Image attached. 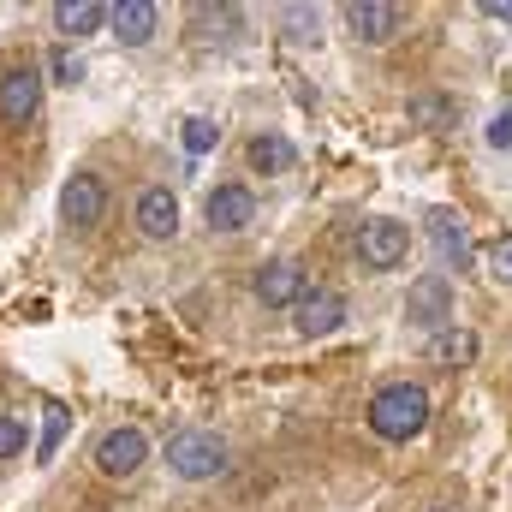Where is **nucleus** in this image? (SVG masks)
<instances>
[{
	"label": "nucleus",
	"mask_w": 512,
	"mask_h": 512,
	"mask_svg": "<svg viewBox=\"0 0 512 512\" xmlns=\"http://www.w3.org/2000/svg\"><path fill=\"white\" fill-rule=\"evenodd\" d=\"M370 429L382 441H417L429 429V393L417 382H387L370 399Z\"/></svg>",
	"instance_id": "obj_1"
},
{
	"label": "nucleus",
	"mask_w": 512,
	"mask_h": 512,
	"mask_svg": "<svg viewBox=\"0 0 512 512\" xmlns=\"http://www.w3.org/2000/svg\"><path fill=\"white\" fill-rule=\"evenodd\" d=\"M161 453H167L173 477H185V483H209L227 471V441L215 429H173Z\"/></svg>",
	"instance_id": "obj_2"
},
{
	"label": "nucleus",
	"mask_w": 512,
	"mask_h": 512,
	"mask_svg": "<svg viewBox=\"0 0 512 512\" xmlns=\"http://www.w3.org/2000/svg\"><path fill=\"white\" fill-rule=\"evenodd\" d=\"M102 215H108V179H102L96 167H78V173L60 185V221H66L72 233H90Z\"/></svg>",
	"instance_id": "obj_3"
},
{
	"label": "nucleus",
	"mask_w": 512,
	"mask_h": 512,
	"mask_svg": "<svg viewBox=\"0 0 512 512\" xmlns=\"http://www.w3.org/2000/svg\"><path fill=\"white\" fill-rule=\"evenodd\" d=\"M36 114H42V72L18 60L0 72V126H36Z\"/></svg>",
	"instance_id": "obj_4"
},
{
	"label": "nucleus",
	"mask_w": 512,
	"mask_h": 512,
	"mask_svg": "<svg viewBox=\"0 0 512 512\" xmlns=\"http://www.w3.org/2000/svg\"><path fill=\"white\" fill-rule=\"evenodd\" d=\"M405 251H411L405 221H393V215H370V221L358 227V256H364V268L387 274V268H399V262H405Z\"/></svg>",
	"instance_id": "obj_5"
},
{
	"label": "nucleus",
	"mask_w": 512,
	"mask_h": 512,
	"mask_svg": "<svg viewBox=\"0 0 512 512\" xmlns=\"http://www.w3.org/2000/svg\"><path fill=\"white\" fill-rule=\"evenodd\" d=\"M405 316H411L417 328H447V322H453V280H447V268L411 280V292H405Z\"/></svg>",
	"instance_id": "obj_6"
},
{
	"label": "nucleus",
	"mask_w": 512,
	"mask_h": 512,
	"mask_svg": "<svg viewBox=\"0 0 512 512\" xmlns=\"http://www.w3.org/2000/svg\"><path fill=\"white\" fill-rule=\"evenodd\" d=\"M423 239H429L435 262H447V268H471V233H465V215H453V209H429V215H423Z\"/></svg>",
	"instance_id": "obj_7"
},
{
	"label": "nucleus",
	"mask_w": 512,
	"mask_h": 512,
	"mask_svg": "<svg viewBox=\"0 0 512 512\" xmlns=\"http://www.w3.org/2000/svg\"><path fill=\"white\" fill-rule=\"evenodd\" d=\"M143 459H149V435L131 429V423L108 429V435L96 441V471H102V477H131Z\"/></svg>",
	"instance_id": "obj_8"
},
{
	"label": "nucleus",
	"mask_w": 512,
	"mask_h": 512,
	"mask_svg": "<svg viewBox=\"0 0 512 512\" xmlns=\"http://www.w3.org/2000/svg\"><path fill=\"white\" fill-rule=\"evenodd\" d=\"M399 24H405V12L393 6V0H352L346 6V30H352V42H393L399 36Z\"/></svg>",
	"instance_id": "obj_9"
},
{
	"label": "nucleus",
	"mask_w": 512,
	"mask_h": 512,
	"mask_svg": "<svg viewBox=\"0 0 512 512\" xmlns=\"http://www.w3.org/2000/svg\"><path fill=\"white\" fill-rule=\"evenodd\" d=\"M292 328L304 340H328L334 328H346V298L340 292H304V304L292 310Z\"/></svg>",
	"instance_id": "obj_10"
},
{
	"label": "nucleus",
	"mask_w": 512,
	"mask_h": 512,
	"mask_svg": "<svg viewBox=\"0 0 512 512\" xmlns=\"http://www.w3.org/2000/svg\"><path fill=\"white\" fill-rule=\"evenodd\" d=\"M251 215H256V197L245 185H215L209 203H203L209 233H239V227H251Z\"/></svg>",
	"instance_id": "obj_11"
},
{
	"label": "nucleus",
	"mask_w": 512,
	"mask_h": 512,
	"mask_svg": "<svg viewBox=\"0 0 512 512\" xmlns=\"http://www.w3.org/2000/svg\"><path fill=\"white\" fill-rule=\"evenodd\" d=\"M137 233L143 239H173L179 233V197L167 185H143L137 191Z\"/></svg>",
	"instance_id": "obj_12"
},
{
	"label": "nucleus",
	"mask_w": 512,
	"mask_h": 512,
	"mask_svg": "<svg viewBox=\"0 0 512 512\" xmlns=\"http://www.w3.org/2000/svg\"><path fill=\"white\" fill-rule=\"evenodd\" d=\"M256 298H262L268 310H298V304H304V268H298V262H268V268L256 274Z\"/></svg>",
	"instance_id": "obj_13"
},
{
	"label": "nucleus",
	"mask_w": 512,
	"mask_h": 512,
	"mask_svg": "<svg viewBox=\"0 0 512 512\" xmlns=\"http://www.w3.org/2000/svg\"><path fill=\"white\" fill-rule=\"evenodd\" d=\"M108 24H114V36H120L126 48H143V42L155 36V24H161V6H155V0H114V6H108Z\"/></svg>",
	"instance_id": "obj_14"
},
{
	"label": "nucleus",
	"mask_w": 512,
	"mask_h": 512,
	"mask_svg": "<svg viewBox=\"0 0 512 512\" xmlns=\"http://www.w3.org/2000/svg\"><path fill=\"white\" fill-rule=\"evenodd\" d=\"M245 161H251L262 179H274V173H292V167H298V149H292V137H280V131H256L251 143H245Z\"/></svg>",
	"instance_id": "obj_15"
},
{
	"label": "nucleus",
	"mask_w": 512,
	"mask_h": 512,
	"mask_svg": "<svg viewBox=\"0 0 512 512\" xmlns=\"http://www.w3.org/2000/svg\"><path fill=\"white\" fill-rule=\"evenodd\" d=\"M54 24H60V36H96L108 24V6L102 0H60L54 6Z\"/></svg>",
	"instance_id": "obj_16"
},
{
	"label": "nucleus",
	"mask_w": 512,
	"mask_h": 512,
	"mask_svg": "<svg viewBox=\"0 0 512 512\" xmlns=\"http://www.w3.org/2000/svg\"><path fill=\"white\" fill-rule=\"evenodd\" d=\"M60 441H66V405H48V411H42V441H36V459L48 465V459L60 453Z\"/></svg>",
	"instance_id": "obj_17"
},
{
	"label": "nucleus",
	"mask_w": 512,
	"mask_h": 512,
	"mask_svg": "<svg viewBox=\"0 0 512 512\" xmlns=\"http://www.w3.org/2000/svg\"><path fill=\"white\" fill-rule=\"evenodd\" d=\"M441 358H447V364H471V358H477V334H471V328H447V334H441Z\"/></svg>",
	"instance_id": "obj_18"
},
{
	"label": "nucleus",
	"mask_w": 512,
	"mask_h": 512,
	"mask_svg": "<svg viewBox=\"0 0 512 512\" xmlns=\"http://www.w3.org/2000/svg\"><path fill=\"white\" fill-rule=\"evenodd\" d=\"M48 72H54V84H84V60H78V54H72L66 42H60V48L48 54Z\"/></svg>",
	"instance_id": "obj_19"
},
{
	"label": "nucleus",
	"mask_w": 512,
	"mask_h": 512,
	"mask_svg": "<svg viewBox=\"0 0 512 512\" xmlns=\"http://www.w3.org/2000/svg\"><path fill=\"white\" fill-rule=\"evenodd\" d=\"M179 137H185V149H191V155H209V149L221 143V126H215V120H185Z\"/></svg>",
	"instance_id": "obj_20"
},
{
	"label": "nucleus",
	"mask_w": 512,
	"mask_h": 512,
	"mask_svg": "<svg viewBox=\"0 0 512 512\" xmlns=\"http://www.w3.org/2000/svg\"><path fill=\"white\" fill-rule=\"evenodd\" d=\"M24 441H30V435H24V417H18V411H0V459H18Z\"/></svg>",
	"instance_id": "obj_21"
},
{
	"label": "nucleus",
	"mask_w": 512,
	"mask_h": 512,
	"mask_svg": "<svg viewBox=\"0 0 512 512\" xmlns=\"http://www.w3.org/2000/svg\"><path fill=\"white\" fill-rule=\"evenodd\" d=\"M411 114H417L423 126H453V102H441V96H417Z\"/></svg>",
	"instance_id": "obj_22"
},
{
	"label": "nucleus",
	"mask_w": 512,
	"mask_h": 512,
	"mask_svg": "<svg viewBox=\"0 0 512 512\" xmlns=\"http://www.w3.org/2000/svg\"><path fill=\"white\" fill-rule=\"evenodd\" d=\"M489 268H495V280H512V233L495 239V251H489Z\"/></svg>",
	"instance_id": "obj_23"
},
{
	"label": "nucleus",
	"mask_w": 512,
	"mask_h": 512,
	"mask_svg": "<svg viewBox=\"0 0 512 512\" xmlns=\"http://www.w3.org/2000/svg\"><path fill=\"white\" fill-rule=\"evenodd\" d=\"M489 143H495V149H507V143H512V108L495 120V126H489Z\"/></svg>",
	"instance_id": "obj_24"
},
{
	"label": "nucleus",
	"mask_w": 512,
	"mask_h": 512,
	"mask_svg": "<svg viewBox=\"0 0 512 512\" xmlns=\"http://www.w3.org/2000/svg\"><path fill=\"white\" fill-rule=\"evenodd\" d=\"M483 18H501V24H512V0H483Z\"/></svg>",
	"instance_id": "obj_25"
}]
</instances>
